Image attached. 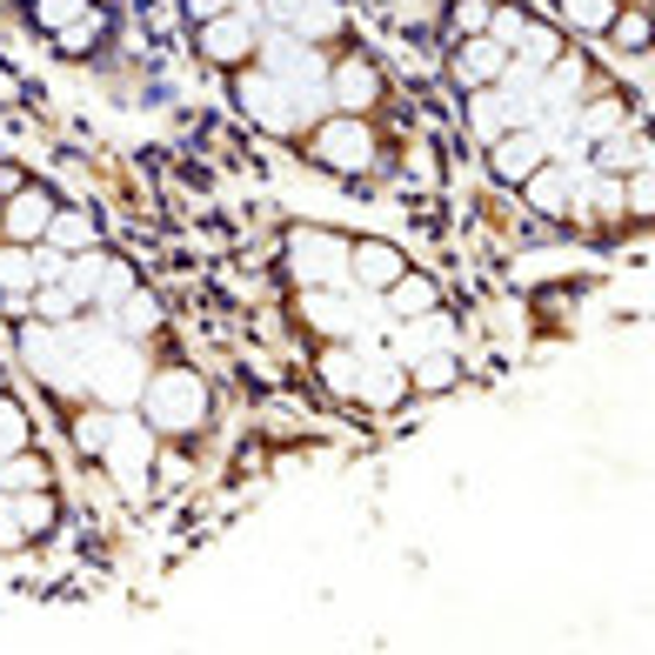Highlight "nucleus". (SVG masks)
<instances>
[{"label": "nucleus", "mask_w": 655, "mask_h": 655, "mask_svg": "<svg viewBox=\"0 0 655 655\" xmlns=\"http://www.w3.org/2000/svg\"><path fill=\"white\" fill-rule=\"evenodd\" d=\"M0 342L114 502L175 509L208 475L221 395L147 268L34 160L0 154Z\"/></svg>", "instance_id": "obj_1"}, {"label": "nucleus", "mask_w": 655, "mask_h": 655, "mask_svg": "<svg viewBox=\"0 0 655 655\" xmlns=\"http://www.w3.org/2000/svg\"><path fill=\"white\" fill-rule=\"evenodd\" d=\"M435 60L475 160L582 248H642L648 114L629 80L535 0H442Z\"/></svg>", "instance_id": "obj_2"}, {"label": "nucleus", "mask_w": 655, "mask_h": 655, "mask_svg": "<svg viewBox=\"0 0 655 655\" xmlns=\"http://www.w3.org/2000/svg\"><path fill=\"white\" fill-rule=\"evenodd\" d=\"M195 60L262 141L355 195H415L429 134L348 0H175Z\"/></svg>", "instance_id": "obj_3"}, {"label": "nucleus", "mask_w": 655, "mask_h": 655, "mask_svg": "<svg viewBox=\"0 0 655 655\" xmlns=\"http://www.w3.org/2000/svg\"><path fill=\"white\" fill-rule=\"evenodd\" d=\"M275 288L308 381L355 422H401L455 395L475 368L468 314L442 275L388 234L288 221L275 241Z\"/></svg>", "instance_id": "obj_4"}, {"label": "nucleus", "mask_w": 655, "mask_h": 655, "mask_svg": "<svg viewBox=\"0 0 655 655\" xmlns=\"http://www.w3.org/2000/svg\"><path fill=\"white\" fill-rule=\"evenodd\" d=\"M74 529V496L60 455L41 435V415L27 408L21 381L0 362V555H47Z\"/></svg>", "instance_id": "obj_5"}, {"label": "nucleus", "mask_w": 655, "mask_h": 655, "mask_svg": "<svg viewBox=\"0 0 655 655\" xmlns=\"http://www.w3.org/2000/svg\"><path fill=\"white\" fill-rule=\"evenodd\" d=\"M8 8L67 67L108 74L121 60V0H8Z\"/></svg>", "instance_id": "obj_6"}, {"label": "nucleus", "mask_w": 655, "mask_h": 655, "mask_svg": "<svg viewBox=\"0 0 655 655\" xmlns=\"http://www.w3.org/2000/svg\"><path fill=\"white\" fill-rule=\"evenodd\" d=\"M535 8H548L562 27H576L582 41H602L622 60L648 54V0H535Z\"/></svg>", "instance_id": "obj_7"}]
</instances>
